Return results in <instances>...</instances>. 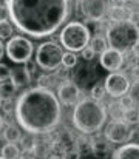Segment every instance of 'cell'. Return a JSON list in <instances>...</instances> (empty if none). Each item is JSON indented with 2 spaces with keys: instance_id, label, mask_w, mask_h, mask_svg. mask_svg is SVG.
Listing matches in <instances>:
<instances>
[{
  "instance_id": "cell-1",
  "label": "cell",
  "mask_w": 139,
  "mask_h": 159,
  "mask_svg": "<svg viewBox=\"0 0 139 159\" xmlns=\"http://www.w3.org/2000/svg\"><path fill=\"white\" fill-rule=\"evenodd\" d=\"M12 25L36 39L53 36L70 14V0H6Z\"/></svg>"
},
{
  "instance_id": "cell-2",
  "label": "cell",
  "mask_w": 139,
  "mask_h": 159,
  "mask_svg": "<svg viewBox=\"0 0 139 159\" xmlns=\"http://www.w3.org/2000/svg\"><path fill=\"white\" fill-rule=\"evenodd\" d=\"M17 124L30 134H48L57 128L62 119V108L57 96L46 88H30L16 102Z\"/></svg>"
},
{
  "instance_id": "cell-3",
  "label": "cell",
  "mask_w": 139,
  "mask_h": 159,
  "mask_svg": "<svg viewBox=\"0 0 139 159\" xmlns=\"http://www.w3.org/2000/svg\"><path fill=\"white\" fill-rule=\"evenodd\" d=\"M73 125L82 134L97 133L107 120V108L102 102L90 99H82L74 107L71 114Z\"/></svg>"
},
{
  "instance_id": "cell-4",
  "label": "cell",
  "mask_w": 139,
  "mask_h": 159,
  "mask_svg": "<svg viewBox=\"0 0 139 159\" xmlns=\"http://www.w3.org/2000/svg\"><path fill=\"white\" fill-rule=\"evenodd\" d=\"M105 39L110 48H114L121 53L132 51L139 42V26L130 19L113 22L107 28Z\"/></svg>"
},
{
  "instance_id": "cell-5",
  "label": "cell",
  "mask_w": 139,
  "mask_h": 159,
  "mask_svg": "<svg viewBox=\"0 0 139 159\" xmlns=\"http://www.w3.org/2000/svg\"><path fill=\"white\" fill-rule=\"evenodd\" d=\"M90 30L85 23L82 22H68L59 37H60V45L62 48H65L67 51L71 53H82L91 42V36H90Z\"/></svg>"
},
{
  "instance_id": "cell-6",
  "label": "cell",
  "mask_w": 139,
  "mask_h": 159,
  "mask_svg": "<svg viewBox=\"0 0 139 159\" xmlns=\"http://www.w3.org/2000/svg\"><path fill=\"white\" fill-rule=\"evenodd\" d=\"M63 54L65 51L62 45L56 42H44L42 45H39L36 51V63L40 70H44L46 73L56 71L62 65Z\"/></svg>"
},
{
  "instance_id": "cell-7",
  "label": "cell",
  "mask_w": 139,
  "mask_h": 159,
  "mask_svg": "<svg viewBox=\"0 0 139 159\" xmlns=\"http://www.w3.org/2000/svg\"><path fill=\"white\" fill-rule=\"evenodd\" d=\"M5 51L11 62L25 65L28 60H31L33 53H34V47L30 39H26L23 36H12L8 40V43L5 45Z\"/></svg>"
},
{
  "instance_id": "cell-8",
  "label": "cell",
  "mask_w": 139,
  "mask_h": 159,
  "mask_svg": "<svg viewBox=\"0 0 139 159\" xmlns=\"http://www.w3.org/2000/svg\"><path fill=\"white\" fill-rule=\"evenodd\" d=\"M133 133H135L133 125H130L128 122H125V120H113V122H110L105 127L104 136H105V139L110 144L124 145V144H128V141L133 138Z\"/></svg>"
},
{
  "instance_id": "cell-9",
  "label": "cell",
  "mask_w": 139,
  "mask_h": 159,
  "mask_svg": "<svg viewBox=\"0 0 139 159\" xmlns=\"http://www.w3.org/2000/svg\"><path fill=\"white\" fill-rule=\"evenodd\" d=\"M77 5L81 14L91 22H100L113 6L111 0H79Z\"/></svg>"
},
{
  "instance_id": "cell-10",
  "label": "cell",
  "mask_w": 139,
  "mask_h": 159,
  "mask_svg": "<svg viewBox=\"0 0 139 159\" xmlns=\"http://www.w3.org/2000/svg\"><path fill=\"white\" fill-rule=\"evenodd\" d=\"M105 90H107V94L110 98H114V99H121L122 96L128 94L130 91V80L125 74L116 71V73H110L107 77H105Z\"/></svg>"
},
{
  "instance_id": "cell-11",
  "label": "cell",
  "mask_w": 139,
  "mask_h": 159,
  "mask_svg": "<svg viewBox=\"0 0 139 159\" xmlns=\"http://www.w3.org/2000/svg\"><path fill=\"white\" fill-rule=\"evenodd\" d=\"M57 99L60 104L67 107H76L79 104V98H81V90L79 87L73 82V80H63L59 87H57Z\"/></svg>"
},
{
  "instance_id": "cell-12",
  "label": "cell",
  "mask_w": 139,
  "mask_h": 159,
  "mask_svg": "<svg viewBox=\"0 0 139 159\" xmlns=\"http://www.w3.org/2000/svg\"><path fill=\"white\" fill-rule=\"evenodd\" d=\"M99 62H100V66L104 70L116 73V71H119L122 68V65L125 62V57H124V53H121V51H118L114 48H108L107 51H104L100 54Z\"/></svg>"
},
{
  "instance_id": "cell-13",
  "label": "cell",
  "mask_w": 139,
  "mask_h": 159,
  "mask_svg": "<svg viewBox=\"0 0 139 159\" xmlns=\"http://www.w3.org/2000/svg\"><path fill=\"white\" fill-rule=\"evenodd\" d=\"M111 159H139V144L128 142L116 148L111 155Z\"/></svg>"
},
{
  "instance_id": "cell-14",
  "label": "cell",
  "mask_w": 139,
  "mask_h": 159,
  "mask_svg": "<svg viewBox=\"0 0 139 159\" xmlns=\"http://www.w3.org/2000/svg\"><path fill=\"white\" fill-rule=\"evenodd\" d=\"M91 153L99 159H107L110 158L111 153V145L108 141H91Z\"/></svg>"
},
{
  "instance_id": "cell-15",
  "label": "cell",
  "mask_w": 139,
  "mask_h": 159,
  "mask_svg": "<svg viewBox=\"0 0 139 159\" xmlns=\"http://www.w3.org/2000/svg\"><path fill=\"white\" fill-rule=\"evenodd\" d=\"M11 80L14 82V85H16L17 88L26 87V85H30V82H31V74H30L25 68H16V70H12Z\"/></svg>"
},
{
  "instance_id": "cell-16",
  "label": "cell",
  "mask_w": 139,
  "mask_h": 159,
  "mask_svg": "<svg viewBox=\"0 0 139 159\" xmlns=\"http://www.w3.org/2000/svg\"><path fill=\"white\" fill-rule=\"evenodd\" d=\"M3 139L6 141V144H16L22 139V133H20V128L9 124L5 127L3 130Z\"/></svg>"
},
{
  "instance_id": "cell-17",
  "label": "cell",
  "mask_w": 139,
  "mask_h": 159,
  "mask_svg": "<svg viewBox=\"0 0 139 159\" xmlns=\"http://www.w3.org/2000/svg\"><path fill=\"white\" fill-rule=\"evenodd\" d=\"M0 156L3 159H19L20 148L17 147V144H5L0 148Z\"/></svg>"
},
{
  "instance_id": "cell-18",
  "label": "cell",
  "mask_w": 139,
  "mask_h": 159,
  "mask_svg": "<svg viewBox=\"0 0 139 159\" xmlns=\"http://www.w3.org/2000/svg\"><path fill=\"white\" fill-rule=\"evenodd\" d=\"M17 91V87L14 85V82L9 79V80H5V82H0V96L5 99V101H9Z\"/></svg>"
},
{
  "instance_id": "cell-19",
  "label": "cell",
  "mask_w": 139,
  "mask_h": 159,
  "mask_svg": "<svg viewBox=\"0 0 139 159\" xmlns=\"http://www.w3.org/2000/svg\"><path fill=\"white\" fill-rule=\"evenodd\" d=\"M37 84L40 88H46V90H51L53 87H56L59 84V79L51 74V73H46V74H42L39 79H37Z\"/></svg>"
},
{
  "instance_id": "cell-20",
  "label": "cell",
  "mask_w": 139,
  "mask_h": 159,
  "mask_svg": "<svg viewBox=\"0 0 139 159\" xmlns=\"http://www.w3.org/2000/svg\"><path fill=\"white\" fill-rule=\"evenodd\" d=\"M90 47L94 50V53L96 54H102L104 51L108 50V42H107V39H105L104 36H96V37H93L91 39Z\"/></svg>"
},
{
  "instance_id": "cell-21",
  "label": "cell",
  "mask_w": 139,
  "mask_h": 159,
  "mask_svg": "<svg viewBox=\"0 0 139 159\" xmlns=\"http://www.w3.org/2000/svg\"><path fill=\"white\" fill-rule=\"evenodd\" d=\"M110 19L113 20V22H121V20H127V17H125V14H127V11H125V8L124 6H111V9H110Z\"/></svg>"
},
{
  "instance_id": "cell-22",
  "label": "cell",
  "mask_w": 139,
  "mask_h": 159,
  "mask_svg": "<svg viewBox=\"0 0 139 159\" xmlns=\"http://www.w3.org/2000/svg\"><path fill=\"white\" fill-rule=\"evenodd\" d=\"M14 33V25L9 20L0 22V40L2 39H11Z\"/></svg>"
},
{
  "instance_id": "cell-23",
  "label": "cell",
  "mask_w": 139,
  "mask_h": 159,
  "mask_svg": "<svg viewBox=\"0 0 139 159\" xmlns=\"http://www.w3.org/2000/svg\"><path fill=\"white\" fill-rule=\"evenodd\" d=\"M105 96H107V90H105V85H104V84H96V85L91 88V99L93 101L100 102Z\"/></svg>"
},
{
  "instance_id": "cell-24",
  "label": "cell",
  "mask_w": 139,
  "mask_h": 159,
  "mask_svg": "<svg viewBox=\"0 0 139 159\" xmlns=\"http://www.w3.org/2000/svg\"><path fill=\"white\" fill-rule=\"evenodd\" d=\"M62 65H63V68H74L77 65V56H76V53L65 51L63 59H62Z\"/></svg>"
},
{
  "instance_id": "cell-25",
  "label": "cell",
  "mask_w": 139,
  "mask_h": 159,
  "mask_svg": "<svg viewBox=\"0 0 139 159\" xmlns=\"http://www.w3.org/2000/svg\"><path fill=\"white\" fill-rule=\"evenodd\" d=\"M124 120L128 122L130 125H135L139 124V110L138 108H130V110H125V114H124Z\"/></svg>"
},
{
  "instance_id": "cell-26",
  "label": "cell",
  "mask_w": 139,
  "mask_h": 159,
  "mask_svg": "<svg viewBox=\"0 0 139 159\" xmlns=\"http://www.w3.org/2000/svg\"><path fill=\"white\" fill-rule=\"evenodd\" d=\"M110 114L114 120H124V114H125V110L121 107L119 102L116 104H111L110 105Z\"/></svg>"
},
{
  "instance_id": "cell-27",
  "label": "cell",
  "mask_w": 139,
  "mask_h": 159,
  "mask_svg": "<svg viewBox=\"0 0 139 159\" xmlns=\"http://www.w3.org/2000/svg\"><path fill=\"white\" fill-rule=\"evenodd\" d=\"M11 74H12V70H11L8 65L0 63V82L9 80V79H11Z\"/></svg>"
},
{
  "instance_id": "cell-28",
  "label": "cell",
  "mask_w": 139,
  "mask_h": 159,
  "mask_svg": "<svg viewBox=\"0 0 139 159\" xmlns=\"http://www.w3.org/2000/svg\"><path fill=\"white\" fill-rule=\"evenodd\" d=\"M128 94L132 96V99L135 101V104H138L139 105V80H135V82L132 84Z\"/></svg>"
},
{
  "instance_id": "cell-29",
  "label": "cell",
  "mask_w": 139,
  "mask_h": 159,
  "mask_svg": "<svg viewBox=\"0 0 139 159\" xmlns=\"http://www.w3.org/2000/svg\"><path fill=\"white\" fill-rule=\"evenodd\" d=\"M119 104H121V107H122L124 110H130V108L135 107V101L132 99L130 94H125V96H122V98L119 99Z\"/></svg>"
},
{
  "instance_id": "cell-30",
  "label": "cell",
  "mask_w": 139,
  "mask_h": 159,
  "mask_svg": "<svg viewBox=\"0 0 139 159\" xmlns=\"http://www.w3.org/2000/svg\"><path fill=\"white\" fill-rule=\"evenodd\" d=\"M81 54H82V59L87 60V62H90V60H93V59L96 57V53H94V50H93L90 45H88V47H87Z\"/></svg>"
},
{
  "instance_id": "cell-31",
  "label": "cell",
  "mask_w": 139,
  "mask_h": 159,
  "mask_svg": "<svg viewBox=\"0 0 139 159\" xmlns=\"http://www.w3.org/2000/svg\"><path fill=\"white\" fill-rule=\"evenodd\" d=\"M23 68H25V70H26V71H28V73L31 74V77H33V76L36 74V68H37V63H36V60H28V62H26V63L23 65Z\"/></svg>"
},
{
  "instance_id": "cell-32",
  "label": "cell",
  "mask_w": 139,
  "mask_h": 159,
  "mask_svg": "<svg viewBox=\"0 0 139 159\" xmlns=\"http://www.w3.org/2000/svg\"><path fill=\"white\" fill-rule=\"evenodd\" d=\"M65 159H82V155L77 150H71L65 155Z\"/></svg>"
},
{
  "instance_id": "cell-33",
  "label": "cell",
  "mask_w": 139,
  "mask_h": 159,
  "mask_svg": "<svg viewBox=\"0 0 139 159\" xmlns=\"http://www.w3.org/2000/svg\"><path fill=\"white\" fill-rule=\"evenodd\" d=\"M8 19H9V14H8V9H6V6L0 5V22H3V20H8Z\"/></svg>"
},
{
  "instance_id": "cell-34",
  "label": "cell",
  "mask_w": 139,
  "mask_h": 159,
  "mask_svg": "<svg viewBox=\"0 0 139 159\" xmlns=\"http://www.w3.org/2000/svg\"><path fill=\"white\" fill-rule=\"evenodd\" d=\"M132 74L135 77V80H139V65H135L133 70H132Z\"/></svg>"
},
{
  "instance_id": "cell-35",
  "label": "cell",
  "mask_w": 139,
  "mask_h": 159,
  "mask_svg": "<svg viewBox=\"0 0 139 159\" xmlns=\"http://www.w3.org/2000/svg\"><path fill=\"white\" fill-rule=\"evenodd\" d=\"M132 51L135 53V57H138V59H139V42L136 43V47H135V48H133Z\"/></svg>"
},
{
  "instance_id": "cell-36",
  "label": "cell",
  "mask_w": 139,
  "mask_h": 159,
  "mask_svg": "<svg viewBox=\"0 0 139 159\" xmlns=\"http://www.w3.org/2000/svg\"><path fill=\"white\" fill-rule=\"evenodd\" d=\"M3 54H5V45H3L2 40H0V59L3 57Z\"/></svg>"
},
{
  "instance_id": "cell-37",
  "label": "cell",
  "mask_w": 139,
  "mask_h": 159,
  "mask_svg": "<svg viewBox=\"0 0 139 159\" xmlns=\"http://www.w3.org/2000/svg\"><path fill=\"white\" fill-rule=\"evenodd\" d=\"M46 159H65L63 156H60V155H53V156H48Z\"/></svg>"
},
{
  "instance_id": "cell-38",
  "label": "cell",
  "mask_w": 139,
  "mask_h": 159,
  "mask_svg": "<svg viewBox=\"0 0 139 159\" xmlns=\"http://www.w3.org/2000/svg\"><path fill=\"white\" fill-rule=\"evenodd\" d=\"M3 124H5V120H3V116H0V130L3 128Z\"/></svg>"
},
{
  "instance_id": "cell-39",
  "label": "cell",
  "mask_w": 139,
  "mask_h": 159,
  "mask_svg": "<svg viewBox=\"0 0 139 159\" xmlns=\"http://www.w3.org/2000/svg\"><path fill=\"white\" fill-rule=\"evenodd\" d=\"M3 101H5V99H3V98H2V96H0V108H2V107H3V104H5V102H3Z\"/></svg>"
},
{
  "instance_id": "cell-40",
  "label": "cell",
  "mask_w": 139,
  "mask_h": 159,
  "mask_svg": "<svg viewBox=\"0 0 139 159\" xmlns=\"http://www.w3.org/2000/svg\"><path fill=\"white\" fill-rule=\"evenodd\" d=\"M3 2H6V0H0V5H2V3H3Z\"/></svg>"
},
{
  "instance_id": "cell-41",
  "label": "cell",
  "mask_w": 139,
  "mask_h": 159,
  "mask_svg": "<svg viewBox=\"0 0 139 159\" xmlns=\"http://www.w3.org/2000/svg\"><path fill=\"white\" fill-rule=\"evenodd\" d=\"M124 2H135V0H124Z\"/></svg>"
},
{
  "instance_id": "cell-42",
  "label": "cell",
  "mask_w": 139,
  "mask_h": 159,
  "mask_svg": "<svg viewBox=\"0 0 139 159\" xmlns=\"http://www.w3.org/2000/svg\"><path fill=\"white\" fill-rule=\"evenodd\" d=\"M0 159H3V158H2V156H0Z\"/></svg>"
}]
</instances>
